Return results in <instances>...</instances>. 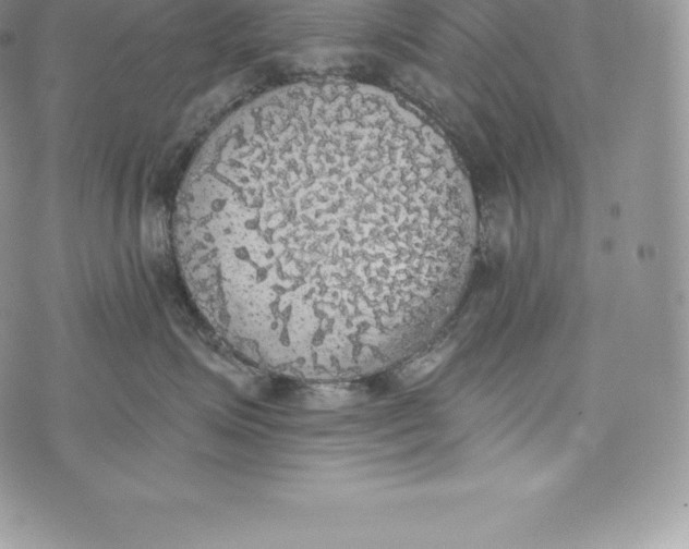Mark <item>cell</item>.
<instances>
[{
	"mask_svg": "<svg viewBox=\"0 0 689 549\" xmlns=\"http://www.w3.org/2000/svg\"><path fill=\"white\" fill-rule=\"evenodd\" d=\"M469 183L445 141L374 87L268 91L202 148L176 249L197 307L246 362L360 380L432 344L468 283Z\"/></svg>",
	"mask_w": 689,
	"mask_h": 549,
	"instance_id": "1",
	"label": "cell"
}]
</instances>
